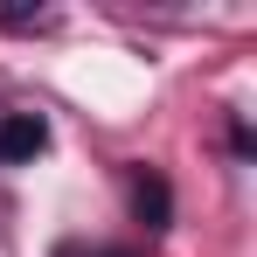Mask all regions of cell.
Instances as JSON below:
<instances>
[{
  "mask_svg": "<svg viewBox=\"0 0 257 257\" xmlns=\"http://www.w3.org/2000/svg\"><path fill=\"white\" fill-rule=\"evenodd\" d=\"M42 118L35 111H0V160H28V153H42Z\"/></svg>",
  "mask_w": 257,
  "mask_h": 257,
  "instance_id": "1",
  "label": "cell"
},
{
  "mask_svg": "<svg viewBox=\"0 0 257 257\" xmlns=\"http://www.w3.org/2000/svg\"><path fill=\"white\" fill-rule=\"evenodd\" d=\"M132 209L146 229H167V181L160 174H132Z\"/></svg>",
  "mask_w": 257,
  "mask_h": 257,
  "instance_id": "2",
  "label": "cell"
},
{
  "mask_svg": "<svg viewBox=\"0 0 257 257\" xmlns=\"http://www.w3.org/2000/svg\"><path fill=\"white\" fill-rule=\"evenodd\" d=\"M56 257H132V250H111V243H70V250H56Z\"/></svg>",
  "mask_w": 257,
  "mask_h": 257,
  "instance_id": "3",
  "label": "cell"
}]
</instances>
